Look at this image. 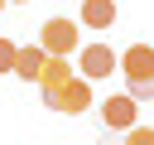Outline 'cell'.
Masks as SVG:
<instances>
[{
  "instance_id": "cell-1",
  "label": "cell",
  "mask_w": 154,
  "mask_h": 145,
  "mask_svg": "<svg viewBox=\"0 0 154 145\" xmlns=\"http://www.w3.org/2000/svg\"><path fill=\"white\" fill-rule=\"evenodd\" d=\"M120 72H125V97H135L140 106L154 102V48L149 44H130L120 53Z\"/></svg>"
},
{
  "instance_id": "cell-2",
  "label": "cell",
  "mask_w": 154,
  "mask_h": 145,
  "mask_svg": "<svg viewBox=\"0 0 154 145\" xmlns=\"http://www.w3.org/2000/svg\"><path fill=\"white\" fill-rule=\"evenodd\" d=\"M43 92V106H53V111H63V116H82L87 106H91V82L87 77H67V82H58V87H38Z\"/></svg>"
},
{
  "instance_id": "cell-3",
  "label": "cell",
  "mask_w": 154,
  "mask_h": 145,
  "mask_svg": "<svg viewBox=\"0 0 154 145\" xmlns=\"http://www.w3.org/2000/svg\"><path fill=\"white\" fill-rule=\"evenodd\" d=\"M82 24H72V19H48L43 29H38V48L43 53H58V58H67V53H77L82 48V34H77Z\"/></svg>"
},
{
  "instance_id": "cell-4",
  "label": "cell",
  "mask_w": 154,
  "mask_h": 145,
  "mask_svg": "<svg viewBox=\"0 0 154 145\" xmlns=\"http://www.w3.org/2000/svg\"><path fill=\"white\" fill-rule=\"evenodd\" d=\"M135 116H140V102H135V97H125V92L106 97V102H101V135L111 140L116 130H130Z\"/></svg>"
},
{
  "instance_id": "cell-5",
  "label": "cell",
  "mask_w": 154,
  "mask_h": 145,
  "mask_svg": "<svg viewBox=\"0 0 154 145\" xmlns=\"http://www.w3.org/2000/svg\"><path fill=\"white\" fill-rule=\"evenodd\" d=\"M116 72V48L111 44H87L82 48V77L96 82V77H111Z\"/></svg>"
},
{
  "instance_id": "cell-6",
  "label": "cell",
  "mask_w": 154,
  "mask_h": 145,
  "mask_svg": "<svg viewBox=\"0 0 154 145\" xmlns=\"http://www.w3.org/2000/svg\"><path fill=\"white\" fill-rule=\"evenodd\" d=\"M120 19V5L116 0H82V24L87 29H111Z\"/></svg>"
},
{
  "instance_id": "cell-7",
  "label": "cell",
  "mask_w": 154,
  "mask_h": 145,
  "mask_svg": "<svg viewBox=\"0 0 154 145\" xmlns=\"http://www.w3.org/2000/svg\"><path fill=\"white\" fill-rule=\"evenodd\" d=\"M67 77H72V63H67V58H58V53H43L38 87H58V82H67Z\"/></svg>"
},
{
  "instance_id": "cell-8",
  "label": "cell",
  "mask_w": 154,
  "mask_h": 145,
  "mask_svg": "<svg viewBox=\"0 0 154 145\" xmlns=\"http://www.w3.org/2000/svg\"><path fill=\"white\" fill-rule=\"evenodd\" d=\"M38 68H43V48H38V44H29V48L14 53V72H19L24 82H38Z\"/></svg>"
},
{
  "instance_id": "cell-9",
  "label": "cell",
  "mask_w": 154,
  "mask_h": 145,
  "mask_svg": "<svg viewBox=\"0 0 154 145\" xmlns=\"http://www.w3.org/2000/svg\"><path fill=\"white\" fill-rule=\"evenodd\" d=\"M125 145H154V126H130L125 130Z\"/></svg>"
},
{
  "instance_id": "cell-10",
  "label": "cell",
  "mask_w": 154,
  "mask_h": 145,
  "mask_svg": "<svg viewBox=\"0 0 154 145\" xmlns=\"http://www.w3.org/2000/svg\"><path fill=\"white\" fill-rule=\"evenodd\" d=\"M14 53H19V48H14L10 39H0V72H14Z\"/></svg>"
},
{
  "instance_id": "cell-11",
  "label": "cell",
  "mask_w": 154,
  "mask_h": 145,
  "mask_svg": "<svg viewBox=\"0 0 154 145\" xmlns=\"http://www.w3.org/2000/svg\"><path fill=\"white\" fill-rule=\"evenodd\" d=\"M10 5H29V0H10Z\"/></svg>"
},
{
  "instance_id": "cell-12",
  "label": "cell",
  "mask_w": 154,
  "mask_h": 145,
  "mask_svg": "<svg viewBox=\"0 0 154 145\" xmlns=\"http://www.w3.org/2000/svg\"><path fill=\"white\" fill-rule=\"evenodd\" d=\"M0 10H5V0H0Z\"/></svg>"
}]
</instances>
